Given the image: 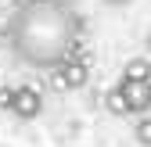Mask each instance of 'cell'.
Listing matches in <instances>:
<instances>
[{"mask_svg": "<svg viewBox=\"0 0 151 147\" xmlns=\"http://www.w3.org/2000/svg\"><path fill=\"white\" fill-rule=\"evenodd\" d=\"M122 79H151V58H129L122 65Z\"/></svg>", "mask_w": 151, "mask_h": 147, "instance_id": "5b68a950", "label": "cell"}, {"mask_svg": "<svg viewBox=\"0 0 151 147\" xmlns=\"http://www.w3.org/2000/svg\"><path fill=\"white\" fill-rule=\"evenodd\" d=\"M104 4H108V7H129L133 0H104Z\"/></svg>", "mask_w": 151, "mask_h": 147, "instance_id": "9c48e42d", "label": "cell"}, {"mask_svg": "<svg viewBox=\"0 0 151 147\" xmlns=\"http://www.w3.org/2000/svg\"><path fill=\"white\" fill-rule=\"evenodd\" d=\"M0 47H4V36H0Z\"/></svg>", "mask_w": 151, "mask_h": 147, "instance_id": "30bf717a", "label": "cell"}, {"mask_svg": "<svg viewBox=\"0 0 151 147\" xmlns=\"http://www.w3.org/2000/svg\"><path fill=\"white\" fill-rule=\"evenodd\" d=\"M119 90L129 104V115H144L151 111V79H119Z\"/></svg>", "mask_w": 151, "mask_h": 147, "instance_id": "3957f363", "label": "cell"}, {"mask_svg": "<svg viewBox=\"0 0 151 147\" xmlns=\"http://www.w3.org/2000/svg\"><path fill=\"white\" fill-rule=\"evenodd\" d=\"M11 111L18 115V118H36V115H40L43 111V93H40V90H36V86H14V101H11Z\"/></svg>", "mask_w": 151, "mask_h": 147, "instance_id": "277c9868", "label": "cell"}, {"mask_svg": "<svg viewBox=\"0 0 151 147\" xmlns=\"http://www.w3.org/2000/svg\"><path fill=\"white\" fill-rule=\"evenodd\" d=\"M50 72H54V86H58V90H83L86 79H90V68H86L83 58H76V50L68 54L65 61H58Z\"/></svg>", "mask_w": 151, "mask_h": 147, "instance_id": "7a4b0ae2", "label": "cell"}, {"mask_svg": "<svg viewBox=\"0 0 151 147\" xmlns=\"http://www.w3.org/2000/svg\"><path fill=\"white\" fill-rule=\"evenodd\" d=\"M79 32L83 18L72 0H22L7 18L4 43L18 65L50 72L79 47Z\"/></svg>", "mask_w": 151, "mask_h": 147, "instance_id": "6da1fadb", "label": "cell"}, {"mask_svg": "<svg viewBox=\"0 0 151 147\" xmlns=\"http://www.w3.org/2000/svg\"><path fill=\"white\" fill-rule=\"evenodd\" d=\"M11 101H14V86H0V111H11Z\"/></svg>", "mask_w": 151, "mask_h": 147, "instance_id": "ba28073f", "label": "cell"}, {"mask_svg": "<svg viewBox=\"0 0 151 147\" xmlns=\"http://www.w3.org/2000/svg\"><path fill=\"white\" fill-rule=\"evenodd\" d=\"M133 140L140 143V147H151V115L144 111L140 118H137V126H133Z\"/></svg>", "mask_w": 151, "mask_h": 147, "instance_id": "52a82bcc", "label": "cell"}, {"mask_svg": "<svg viewBox=\"0 0 151 147\" xmlns=\"http://www.w3.org/2000/svg\"><path fill=\"white\" fill-rule=\"evenodd\" d=\"M104 108H108V115H115V118H126V115H129V104H126V97H122L119 86L104 93Z\"/></svg>", "mask_w": 151, "mask_h": 147, "instance_id": "8992f818", "label": "cell"}]
</instances>
